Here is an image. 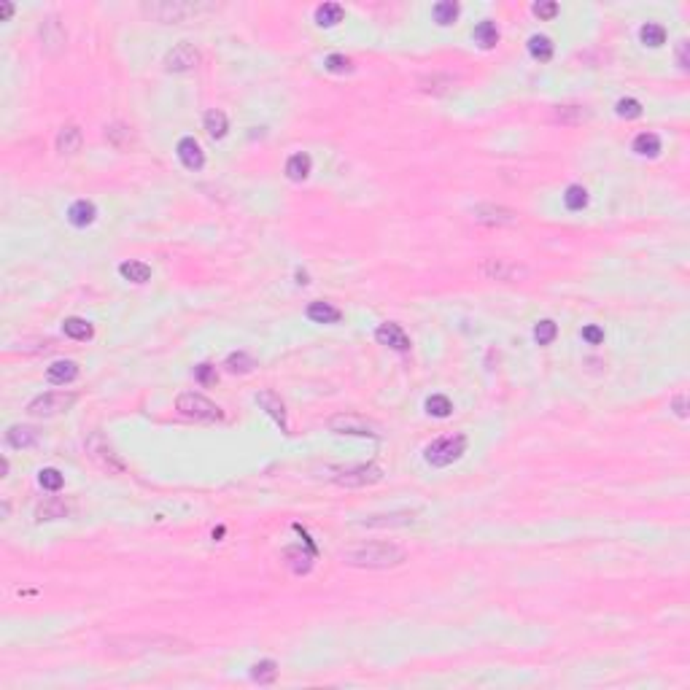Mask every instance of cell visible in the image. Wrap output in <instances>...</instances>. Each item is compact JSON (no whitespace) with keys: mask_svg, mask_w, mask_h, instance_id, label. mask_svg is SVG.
<instances>
[{"mask_svg":"<svg viewBox=\"0 0 690 690\" xmlns=\"http://www.w3.org/2000/svg\"><path fill=\"white\" fill-rule=\"evenodd\" d=\"M343 564L359 569H391L408 561V553L394 542H362L351 545L340 553Z\"/></svg>","mask_w":690,"mask_h":690,"instance_id":"1","label":"cell"},{"mask_svg":"<svg viewBox=\"0 0 690 690\" xmlns=\"http://www.w3.org/2000/svg\"><path fill=\"white\" fill-rule=\"evenodd\" d=\"M467 450V437L464 435H448V437L435 439L432 445H426L424 459L432 467H450L453 461H459Z\"/></svg>","mask_w":690,"mask_h":690,"instance_id":"2","label":"cell"},{"mask_svg":"<svg viewBox=\"0 0 690 690\" xmlns=\"http://www.w3.org/2000/svg\"><path fill=\"white\" fill-rule=\"evenodd\" d=\"M176 408H178L181 415L194 418V421H221V418H224V412H221L219 405H213L208 397L194 394V391L181 394V397L176 399Z\"/></svg>","mask_w":690,"mask_h":690,"instance_id":"3","label":"cell"},{"mask_svg":"<svg viewBox=\"0 0 690 690\" xmlns=\"http://www.w3.org/2000/svg\"><path fill=\"white\" fill-rule=\"evenodd\" d=\"M87 453H90V459H92L94 464H97L100 470H105L108 474L125 472V461L114 453L111 442L103 437L100 432H92V435H90V439H87Z\"/></svg>","mask_w":690,"mask_h":690,"instance_id":"4","label":"cell"},{"mask_svg":"<svg viewBox=\"0 0 690 690\" xmlns=\"http://www.w3.org/2000/svg\"><path fill=\"white\" fill-rule=\"evenodd\" d=\"M76 405V394H63V391H49V394H41L35 397L30 405H28V412L35 415V418H52L57 412H65Z\"/></svg>","mask_w":690,"mask_h":690,"instance_id":"5","label":"cell"},{"mask_svg":"<svg viewBox=\"0 0 690 690\" xmlns=\"http://www.w3.org/2000/svg\"><path fill=\"white\" fill-rule=\"evenodd\" d=\"M200 6H191V3H178V0H165V3H146L143 6V14H149L151 19L157 22H184L187 17L197 14Z\"/></svg>","mask_w":690,"mask_h":690,"instance_id":"6","label":"cell"},{"mask_svg":"<svg viewBox=\"0 0 690 690\" xmlns=\"http://www.w3.org/2000/svg\"><path fill=\"white\" fill-rule=\"evenodd\" d=\"M329 429L335 435H356V437H373L380 439V432H377L375 424L359 418V415H337L329 421Z\"/></svg>","mask_w":690,"mask_h":690,"instance_id":"7","label":"cell"},{"mask_svg":"<svg viewBox=\"0 0 690 690\" xmlns=\"http://www.w3.org/2000/svg\"><path fill=\"white\" fill-rule=\"evenodd\" d=\"M200 65V52L191 46V43H178L167 52L165 57V67L170 73H187V70H194Z\"/></svg>","mask_w":690,"mask_h":690,"instance_id":"8","label":"cell"},{"mask_svg":"<svg viewBox=\"0 0 690 690\" xmlns=\"http://www.w3.org/2000/svg\"><path fill=\"white\" fill-rule=\"evenodd\" d=\"M480 273L491 281H518L521 275H526V270L510 259H485L480 264Z\"/></svg>","mask_w":690,"mask_h":690,"instance_id":"9","label":"cell"},{"mask_svg":"<svg viewBox=\"0 0 690 690\" xmlns=\"http://www.w3.org/2000/svg\"><path fill=\"white\" fill-rule=\"evenodd\" d=\"M383 477L380 467L370 464V467H356V470H345L340 474H335V483L345 485V488H362V485H373Z\"/></svg>","mask_w":690,"mask_h":690,"instance_id":"10","label":"cell"},{"mask_svg":"<svg viewBox=\"0 0 690 690\" xmlns=\"http://www.w3.org/2000/svg\"><path fill=\"white\" fill-rule=\"evenodd\" d=\"M375 340L386 348H394V351H410V337L405 335V329L394 321H386L375 329Z\"/></svg>","mask_w":690,"mask_h":690,"instance_id":"11","label":"cell"},{"mask_svg":"<svg viewBox=\"0 0 690 690\" xmlns=\"http://www.w3.org/2000/svg\"><path fill=\"white\" fill-rule=\"evenodd\" d=\"M256 405L264 410L278 426H281V432L289 429V421H286V408H283L281 397L278 394H273V391H259L256 394Z\"/></svg>","mask_w":690,"mask_h":690,"instance_id":"12","label":"cell"},{"mask_svg":"<svg viewBox=\"0 0 690 690\" xmlns=\"http://www.w3.org/2000/svg\"><path fill=\"white\" fill-rule=\"evenodd\" d=\"M472 216H474V221H483V224H515L518 221V216L502 205H474Z\"/></svg>","mask_w":690,"mask_h":690,"instance_id":"13","label":"cell"},{"mask_svg":"<svg viewBox=\"0 0 690 690\" xmlns=\"http://www.w3.org/2000/svg\"><path fill=\"white\" fill-rule=\"evenodd\" d=\"M178 159L187 170H200L205 165V154L200 149V143L194 138H181L178 140Z\"/></svg>","mask_w":690,"mask_h":690,"instance_id":"14","label":"cell"},{"mask_svg":"<svg viewBox=\"0 0 690 690\" xmlns=\"http://www.w3.org/2000/svg\"><path fill=\"white\" fill-rule=\"evenodd\" d=\"M94 219H97V208H94V202H90V200H76V202L67 208V221H70L73 227H79V229L90 227Z\"/></svg>","mask_w":690,"mask_h":690,"instance_id":"15","label":"cell"},{"mask_svg":"<svg viewBox=\"0 0 690 690\" xmlns=\"http://www.w3.org/2000/svg\"><path fill=\"white\" fill-rule=\"evenodd\" d=\"M79 377V364L76 362H54L49 370H46V380L52 383V386H67V383H73Z\"/></svg>","mask_w":690,"mask_h":690,"instance_id":"16","label":"cell"},{"mask_svg":"<svg viewBox=\"0 0 690 690\" xmlns=\"http://www.w3.org/2000/svg\"><path fill=\"white\" fill-rule=\"evenodd\" d=\"M41 38H43V46H46L52 54L63 49L65 30H63V25H60V19H57V17H52V19H46V22L41 25Z\"/></svg>","mask_w":690,"mask_h":690,"instance_id":"17","label":"cell"},{"mask_svg":"<svg viewBox=\"0 0 690 690\" xmlns=\"http://www.w3.org/2000/svg\"><path fill=\"white\" fill-rule=\"evenodd\" d=\"M81 140H84V135H81V129L76 125L63 127L60 135H57V151H60L63 157H70V154H76V151L81 149Z\"/></svg>","mask_w":690,"mask_h":690,"instance_id":"18","label":"cell"},{"mask_svg":"<svg viewBox=\"0 0 690 690\" xmlns=\"http://www.w3.org/2000/svg\"><path fill=\"white\" fill-rule=\"evenodd\" d=\"M311 167H313V159L305 151H297V154H291L286 159V176L291 181H305L311 176Z\"/></svg>","mask_w":690,"mask_h":690,"instance_id":"19","label":"cell"},{"mask_svg":"<svg viewBox=\"0 0 690 690\" xmlns=\"http://www.w3.org/2000/svg\"><path fill=\"white\" fill-rule=\"evenodd\" d=\"M63 332L70 337V340H79V343H87V340H92L94 337V326L87 321V318H65L63 324Z\"/></svg>","mask_w":690,"mask_h":690,"instance_id":"20","label":"cell"},{"mask_svg":"<svg viewBox=\"0 0 690 690\" xmlns=\"http://www.w3.org/2000/svg\"><path fill=\"white\" fill-rule=\"evenodd\" d=\"M119 275L129 283H146L151 278V267L146 262H135V259H127L119 264Z\"/></svg>","mask_w":690,"mask_h":690,"instance_id":"21","label":"cell"},{"mask_svg":"<svg viewBox=\"0 0 690 690\" xmlns=\"http://www.w3.org/2000/svg\"><path fill=\"white\" fill-rule=\"evenodd\" d=\"M345 11L340 3H321L315 8V25L318 28H335L337 22H343Z\"/></svg>","mask_w":690,"mask_h":690,"instance_id":"22","label":"cell"},{"mask_svg":"<svg viewBox=\"0 0 690 690\" xmlns=\"http://www.w3.org/2000/svg\"><path fill=\"white\" fill-rule=\"evenodd\" d=\"M6 442L11 448H17V450H25V448H32L38 442V432L30 429V426H11L6 432Z\"/></svg>","mask_w":690,"mask_h":690,"instance_id":"23","label":"cell"},{"mask_svg":"<svg viewBox=\"0 0 690 690\" xmlns=\"http://www.w3.org/2000/svg\"><path fill=\"white\" fill-rule=\"evenodd\" d=\"M308 318L315 321V324H337L343 318V313L329 302H311L308 305Z\"/></svg>","mask_w":690,"mask_h":690,"instance_id":"24","label":"cell"},{"mask_svg":"<svg viewBox=\"0 0 690 690\" xmlns=\"http://www.w3.org/2000/svg\"><path fill=\"white\" fill-rule=\"evenodd\" d=\"M634 151L639 154V157H658L660 154V138L656 132H639L636 138H634Z\"/></svg>","mask_w":690,"mask_h":690,"instance_id":"25","label":"cell"},{"mask_svg":"<svg viewBox=\"0 0 690 690\" xmlns=\"http://www.w3.org/2000/svg\"><path fill=\"white\" fill-rule=\"evenodd\" d=\"M205 132L213 138V140H221L224 135H227V129H229V122H227V114L219 111V108H211L208 114H205Z\"/></svg>","mask_w":690,"mask_h":690,"instance_id":"26","label":"cell"},{"mask_svg":"<svg viewBox=\"0 0 690 690\" xmlns=\"http://www.w3.org/2000/svg\"><path fill=\"white\" fill-rule=\"evenodd\" d=\"M459 14H461V6L453 3V0H442V3H437L432 8V17H435V22H437L439 28H450L459 19Z\"/></svg>","mask_w":690,"mask_h":690,"instance_id":"27","label":"cell"},{"mask_svg":"<svg viewBox=\"0 0 690 690\" xmlns=\"http://www.w3.org/2000/svg\"><path fill=\"white\" fill-rule=\"evenodd\" d=\"M472 38H474V43H480L483 49H494V46L499 43V28H496V22L485 19V22H480V25L474 28Z\"/></svg>","mask_w":690,"mask_h":690,"instance_id":"28","label":"cell"},{"mask_svg":"<svg viewBox=\"0 0 690 690\" xmlns=\"http://www.w3.org/2000/svg\"><path fill=\"white\" fill-rule=\"evenodd\" d=\"M67 515V504L63 499H46L43 504H38L35 510V518L43 523V521H60Z\"/></svg>","mask_w":690,"mask_h":690,"instance_id":"29","label":"cell"},{"mask_svg":"<svg viewBox=\"0 0 690 690\" xmlns=\"http://www.w3.org/2000/svg\"><path fill=\"white\" fill-rule=\"evenodd\" d=\"M591 116V111L585 105H558L556 108V122L561 125H580Z\"/></svg>","mask_w":690,"mask_h":690,"instance_id":"30","label":"cell"},{"mask_svg":"<svg viewBox=\"0 0 690 690\" xmlns=\"http://www.w3.org/2000/svg\"><path fill=\"white\" fill-rule=\"evenodd\" d=\"M224 367H227L232 375H246V373H251L253 367H256V362H253V356H249L246 351H238V353H229V356H227Z\"/></svg>","mask_w":690,"mask_h":690,"instance_id":"31","label":"cell"},{"mask_svg":"<svg viewBox=\"0 0 690 690\" xmlns=\"http://www.w3.org/2000/svg\"><path fill=\"white\" fill-rule=\"evenodd\" d=\"M275 677H278V663L275 660L267 658L251 666V680L259 682V685H270V682H275Z\"/></svg>","mask_w":690,"mask_h":690,"instance_id":"32","label":"cell"},{"mask_svg":"<svg viewBox=\"0 0 690 690\" xmlns=\"http://www.w3.org/2000/svg\"><path fill=\"white\" fill-rule=\"evenodd\" d=\"M639 41H642L645 46L658 49V46L666 43V28L658 25V22H647V25H642V30H639Z\"/></svg>","mask_w":690,"mask_h":690,"instance_id":"33","label":"cell"},{"mask_svg":"<svg viewBox=\"0 0 690 690\" xmlns=\"http://www.w3.org/2000/svg\"><path fill=\"white\" fill-rule=\"evenodd\" d=\"M529 54L539 63H547L553 57V41L547 35H532L529 38Z\"/></svg>","mask_w":690,"mask_h":690,"instance_id":"34","label":"cell"},{"mask_svg":"<svg viewBox=\"0 0 690 690\" xmlns=\"http://www.w3.org/2000/svg\"><path fill=\"white\" fill-rule=\"evenodd\" d=\"M564 205L566 211H583L588 205V189L585 187H569L564 191Z\"/></svg>","mask_w":690,"mask_h":690,"instance_id":"35","label":"cell"},{"mask_svg":"<svg viewBox=\"0 0 690 690\" xmlns=\"http://www.w3.org/2000/svg\"><path fill=\"white\" fill-rule=\"evenodd\" d=\"M38 483H41V488H46V491H60L65 485V477L60 470H54V467H46V470L38 472Z\"/></svg>","mask_w":690,"mask_h":690,"instance_id":"36","label":"cell"},{"mask_svg":"<svg viewBox=\"0 0 690 690\" xmlns=\"http://www.w3.org/2000/svg\"><path fill=\"white\" fill-rule=\"evenodd\" d=\"M426 412L435 415V418H448L453 412V402L448 397H442V394H435V397L426 399Z\"/></svg>","mask_w":690,"mask_h":690,"instance_id":"37","label":"cell"},{"mask_svg":"<svg viewBox=\"0 0 690 690\" xmlns=\"http://www.w3.org/2000/svg\"><path fill=\"white\" fill-rule=\"evenodd\" d=\"M556 335H558V326H556V321H550V318H545V321H539V324L534 326V340L539 345H550L556 340Z\"/></svg>","mask_w":690,"mask_h":690,"instance_id":"38","label":"cell"},{"mask_svg":"<svg viewBox=\"0 0 690 690\" xmlns=\"http://www.w3.org/2000/svg\"><path fill=\"white\" fill-rule=\"evenodd\" d=\"M615 111H618L620 119H639L642 116V103L634 100V97H623V100H618Z\"/></svg>","mask_w":690,"mask_h":690,"instance_id":"39","label":"cell"},{"mask_svg":"<svg viewBox=\"0 0 690 690\" xmlns=\"http://www.w3.org/2000/svg\"><path fill=\"white\" fill-rule=\"evenodd\" d=\"M324 67H326L329 73H351V70H353V63H351L345 54H329V57L324 60Z\"/></svg>","mask_w":690,"mask_h":690,"instance_id":"40","label":"cell"},{"mask_svg":"<svg viewBox=\"0 0 690 690\" xmlns=\"http://www.w3.org/2000/svg\"><path fill=\"white\" fill-rule=\"evenodd\" d=\"M286 558H294V561H289L291 569H294V574H308L311 572V566H313V558L311 556H300L297 550H286Z\"/></svg>","mask_w":690,"mask_h":690,"instance_id":"41","label":"cell"},{"mask_svg":"<svg viewBox=\"0 0 690 690\" xmlns=\"http://www.w3.org/2000/svg\"><path fill=\"white\" fill-rule=\"evenodd\" d=\"M194 380L202 383V386L216 383V367H213V364H200V367H194Z\"/></svg>","mask_w":690,"mask_h":690,"instance_id":"42","label":"cell"},{"mask_svg":"<svg viewBox=\"0 0 690 690\" xmlns=\"http://www.w3.org/2000/svg\"><path fill=\"white\" fill-rule=\"evenodd\" d=\"M583 340L588 345H601L604 343V329L596 326V324H588V326H583Z\"/></svg>","mask_w":690,"mask_h":690,"instance_id":"43","label":"cell"},{"mask_svg":"<svg viewBox=\"0 0 690 690\" xmlns=\"http://www.w3.org/2000/svg\"><path fill=\"white\" fill-rule=\"evenodd\" d=\"M534 14H536L539 19H553V17L558 14V3H553V0H545V3H534Z\"/></svg>","mask_w":690,"mask_h":690,"instance_id":"44","label":"cell"},{"mask_svg":"<svg viewBox=\"0 0 690 690\" xmlns=\"http://www.w3.org/2000/svg\"><path fill=\"white\" fill-rule=\"evenodd\" d=\"M677 57H680V67H682V70H688V41H682V43H680Z\"/></svg>","mask_w":690,"mask_h":690,"instance_id":"45","label":"cell"},{"mask_svg":"<svg viewBox=\"0 0 690 690\" xmlns=\"http://www.w3.org/2000/svg\"><path fill=\"white\" fill-rule=\"evenodd\" d=\"M674 412H677L680 418L688 415V402H685V397H677V399H674Z\"/></svg>","mask_w":690,"mask_h":690,"instance_id":"46","label":"cell"},{"mask_svg":"<svg viewBox=\"0 0 690 690\" xmlns=\"http://www.w3.org/2000/svg\"><path fill=\"white\" fill-rule=\"evenodd\" d=\"M11 14H14V6H8V3H3V6H0V19H8V17H11Z\"/></svg>","mask_w":690,"mask_h":690,"instance_id":"47","label":"cell"},{"mask_svg":"<svg viewBox=\"0 0 690 690\" xmlns=\"http://www.w3.org/2000/svg\"><path fill=\"white\" fill-rule=\"evenodd\" d=\"M6 472H8V461H6V459H3V461H0V474H3V477H6Z\"/></svg>","mask_w":690,"mask_h":690,"instance_id":"48","label":"cell"},{"mask_svg":"<svg viewBox=\"0 0 690 690\" xmlns=\"http://www.w3.org/2000/svg\"><path fill=\"white\" fill-rule=\"evenodd\" d=\"M297 278H300V283H302V286H305V283H311V281H308V273H297Z\"/></svg>","mask_w":690,"mask_h":690,"instance_id":"49","label":"cell"}]
</instances>
